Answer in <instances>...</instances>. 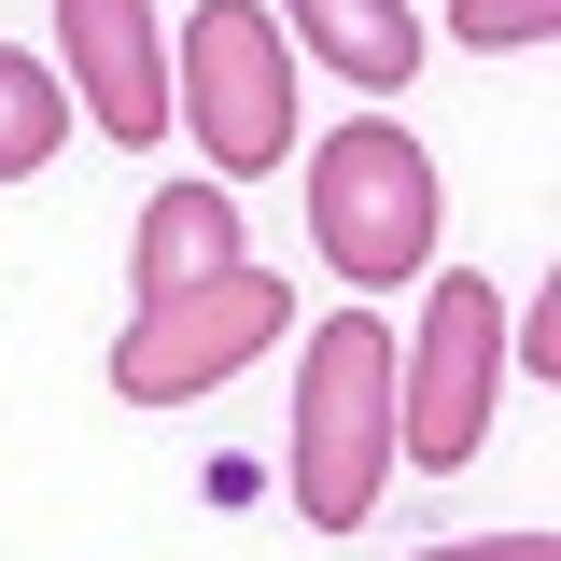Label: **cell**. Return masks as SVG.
<instances>
[{
	"mask_svg": "<svg viewBox=\"0 0 561 561\" xmlns=\"http://www.w3.org/2000/svg\"><path fill=\"white\" fill-rule=\"evenodd\" d=\"M393 491V337L337 309L295 351V519L309 534H365Z\"/></svg>",
	"mask_w": 561,
	"mask_h": 561,
	"instance_id": "obj_1",
	"label": "cell"
},
{
	"mask_svg": "<svg viewBox=\"0 0 561 561\" xmlns=\"http://www.w3.org/2000/svg\"><path fill=\"white\" fill-rule=\"evenodd\" d=\"M309 239H323V267L351 295H393V280L435 267V154L408 127H337L309 154Z\"/></svg>",
	"mask_w": 561,
	"mask_h": 561,
	"instance_id": "obj_2",
	"label": "cell"
},
{
	"mask_svg": "<svg viewBox=\"0 0 561 561\" xmlns=\"http://www.w3.org/2000/svg\"><path fill=\"white\" fill-rule=\"evenodd\" d=\"M295 337V295H280V267H253V253H225L210 280H169V295H140L127 351H113V393L127 408H183V393H225L253 351Z\"/></svg>",
	"mask_w": 561,
	"mask_h": 561,
	"instance_id": "obj_3",
	"label": "cell"
},
{
	"mask_svg": "<svg viewBox=\"0 0 561 561\" xmlns=\"http://www.w3.org/2000/svg\"><path fill=\"white\" fill-rule=\"evenodd\" d=\"M491 393H505V295H491L478 267H435L421 337L393 351V463H421V478L478 463Z\"/></svg>",
	"mask_w": 561,
	"mask_h": 561,
	"instance_id": "obj_4",
	"label": "cell"
},
{
	"mask_svg": "<svg viewBox=\"0 0 561 561\" xmlns=\"http://www.w3.org/2000/svg\"><path fill=\"white\" fill-rule=\"evenodd\" d=\"M169 84H183V127H197V154L225 183L280 169V140H295V43H280L267 0H197Z\"/></svg>",
	"mask_w": 561,
	"mask_h": 561,
	"instance_id": "obj_5",
	"label": "cell"
},
{
	"mask_svg": "<svg viewBox=\"0 0 561 561\" xmlns=\"http://www.w3.org/2000/svg\"><path fill=\"white\" fill-rule=\"evenodd\" d=\"M57 84L99 140H169V28H154V0H57Z\"/></svg>",
	"mask_w": 561,
	"mask_h": 561,
	"instance_id": "obj_6",
	"label": "cell"
},
{
	"mask_svg": "<svg viewBox=\"0 0 561 561\" xmlns=\"http://www.w3.org/2000/svg\"><path fill=\"white\" fill-rule=\"evenodd\" d=\"M280 14H295L280 43H309L323 70H351L365 99H393V84L421 70V14L408 0H280Z\"/></svg>",
	"mask_w": 561,
	"mask_h": 561,
	"instance_id": "obj_7",
	"label": "cell"
},
{
	"mask_svg": "<svg viewBox=\"0 0 561 561\" xmlns=\"http://www.w3.org/2000/svg\"><path fill=\"white\" fill-rule=\"evenodd\" d=\"M225 253H239V210H225V183H169V197L140 210V295H169V280H210L225 267Z\"/></svg>",
	"mask_w": 561,
	"mask_h": 561,
	"instance_id": "obj_8",
	"label": "cell"
},
{
	"mask_svg": "<svg viewBox=\"0 0 561 561\" xmlns=\"http://www.w3.org/2000/svg\"><path fill=\"white\" fill-rule=\"evenodd\" d=\"M57 127H70V84H57V57L0 43V183H28V169L57 154Z\"/></svg>",
	"mask_w": 561,
	"mask_h": 561,
	"instance_id": "obj_9",
	"label": "cell"
},
{
	"mask_svg": "<svg viewBox=\"0 0 561 561\" xmlns=\"http://www.w3.org/2000/svg\"><path fill=\"white\" fill-rule=\"evenodd\" d=\"M449 28H463V43H491V57H505V43H548V28H561V0H463Z\"/></svg>",
	"mask_w": 561,
	"mask_h": 561,
	"instance_id": "obj_10",
	"label": "cell"
},
{
	"mask_svg": "<svg viewBox=\"0 0 561 561\" xmlns=\"http://www.w3.org/2000/svg\"><path fill=\"white\" fill-rule=\"evenodd\" d=\"M421 561H561V534H463V548H421Z\"/></svg>",
	"mask_w": 561,
	"mask_h": 561,
	"instance_id": "obj_11",
	"label": "cell"
},
{
	"mask_svg": "<svg viewBox=\"0 0 561 561\" xmlns=\"http://www.w3.org/2000/svg\"><path fill=\"white\" fill-rule=\"evenodd\" d=\"M519 365H534V379H561V309H548V295L519 309Z\"/></svg>",
	"mask_w": 561,
	"mask_h": 561,
	"instance_id": "obj_12",
	"label": "cell"
}]
</instances>
